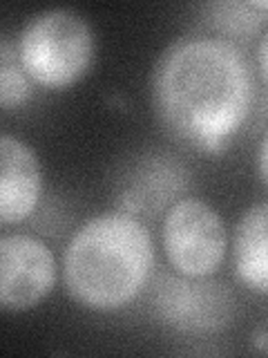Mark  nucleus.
Listing matches in <instances>:
<instances>
[{
  "instance_id": "f257e3e1",
  "label": "nucleus",
  "mask_w": 268,
  "mask_h": 358,
  "mask_svg": "<svg viewBox=\"0 0 268 358\" xmlns=\"http://www.w3.org/2000/svg\"><path fill=\"white\" fill-rule=\"evenodd\" d=\"M152 106L165 130L206 152H219L255 101L248 61L215 36L172 43L152 70Z\"/></svg>"
},
{
  "instance_id": "f03ea898",
  "label": "nucleus",
  "mask_w": 268,
  "mask_h": 358,
  "mask_svg": "<svg viewBox=\"0 0 268 358\" xmlns=\"http://www.w3.org/2000/svg\"><path fill=\"white\" fill-rule=\"evenodd\" d=\"M154 266L150 231L126 210L100 213L65 249V287L78 305L114 311L141 294Z\"/></svg>"
},
{
  "instance_id": "7ed1b4c3",
  "label": "nucleus",
  "mask_w": 268,
  "mask_h": 358,
  "mask_svg": "<svg viewBox=\"0 0 268 358\" xmlns=\"http://www.w3.org/2000/svg\"><path fill=\"white\" fill-rule=\"evenodd\" d=\"M94 54V29L81 14L65 7L38 11L18 34L22 72L45 87L59 90L81 81Z\"/></svg>"
},
{
  "instance_id": "20e7f679",
  "label": "nucleus",
  "mask_w": 268,
  "mask_h": 358,
  "mask_svg": "<svg viewBox=\"0 0 268 358\" xmlns=\"http://www.w3.org/2000/svg\"><path fill=\"white\" fill-rule=\"evenodd\" d=\"M163 251L177 273L208 278L223 262L228 233L221 215L195 197L179 199L163 220Z\"/></svg>"
},
{
  "instance_id": "39448f33",
  "label": "nucleus",
  "mask_w": 268,
  "mask_h": 358,
  "mask_svg": "<svg viewBox=\"0 0 268 358\" xmlns=\"http://www.w3.org/2000/svg\"><path fill=\"white\" fill-rule=\"evenodd\" d=\"M56 260L43 240L25 233L0 235V309L27 311L52 294Z\"/></svg>"
},
{
  "instance_id": "423d86ee",
  "label": "nucleus",
  "mask_w": 268,
  "mask_h": 358,
  "mask_svg": "<svg viewBox=\"0 0 268 358\" xmlns=\"http://www.w3.org/2000/svg\"><path fill=\"white\" fill-rule=\"evenodd\" d=\"M204 278L159 280L154 307L170 327L188 334L219 331L230 320L234 298L219 282H201Z\"/></svg>"
},
{
  "instance_id": "0eeeda50",
  "label": "nucleus",
  "mask_w": 268,
  "mask_h": 358,
  "mask_svg": "<svg viewBox=\"0 0 268 358\" xmlns=\"http://www.w3.org/2000/svg\"><path fill=\"white\" fill-rule=\"evenodd\" d=\"M43 195V168L29 145L0 132V224H16L36 210Z\"/></svg>"
},
{
  "instance_id": "6e6552de",
  "label": "nucleus",
  "mask_w": 268,
  "mask_h": 358,
  "mask_svg": "<svg viewBox=\"0 0 268 358\" xmlns=\"http://www.w3.org/2000/svg\"><path fill=\"white\" fill-rule=\"evenodd\" d=\"M172 162L174 159H163V157H154V159L143 157L137 168L123 179L121 204L132 213H154L163 208L186 186L184 168Z\"/></svg>"
},
{
  "instance_id": "1a4fd4ad",
  "label": "nucleus",
  "mask_w": 268,
  "mask_h": 358,
  "mask_svg": "<svg viewBox=\"0 0 268 358\" xmlns=\"http://www.w3.org/2000/svg\"><path fill=\"white\" fill-rule=\"evenodd\" d=\"M268 206H251L234 229V268L241 282L257 294L268 291Z\"/></svg>"
},
{
  "instance_id": "9d476101",
  "label": "nucleus",
  "mask_w": 268,
  "mask_h": 358,
  "mask_svg": "<svg viewBox=\"0 0 268 358\" xmlns=\"http://www.w3.org/2000/svg\"><path fill=\"white\" fill-rule=\"evenodd\" d=\"M266 3H212L208 5L212 25L228 34H251L264 22Z\"/></svg>"
},
{
  "instance_id": "9b49d317",
  "label": "nucleus",
  "mask_w": 268,
  "mask_h": 358,
  "mask_svg": "<svg viewBox=\"0 0 268 358\" xmlns=\"http://www.w3.org/2000/svg\"><path fill=\"white\" fill-rule=\"evenodd\" d=\"M31 96L29 76L16 65H0V108L14 110L27 103Z\"/></svg>"
},
{
  "instance_id": "f8f14e48",
  "label": "nucleus",
  "mask_w": 268,
  "mask_h": 358,
  "mask_svg": "<svg viewBox=\"0 0 268 358\" xmlns=\"http://www.w3.org/2000/svg\"><path fill=\"white\" fill-rule=\"evenodd\" d=\"M266 45H268V41H266V36L262 38V43H260V76H262V81H266Z\"/></svg>"
},
{
  "instance_id": "ddd939ff",
  "label": "nucleus",
  "mask_w": 268,
  "mask_h": 358,
  "mask_svg": "<svg viewBox=\"0 0 268 358\" xmlns=\"http://www.w3.org/2000/svg\"><path fill=\"white\" fill-rule=\"evenodd\" d=\"M260 177H262V182H266V137L262 139V145H260Z\"/></svg>"
},
{
  "instance_id": "4468645a",
  "label": "nucleus",
  "mask_w": 268,
  "mask_h": 358,
  "mask_svg": "<svg viewBox=\"0 0 268 358\" xmlns=\"http://www.w3.org/2000/svg\"><path fill=\"white\" fill-rule=\"evenodd\" d=\"M257 347H260V354H266V331L262 329L257 336Z\"/></svg>"
}]
</instances>
